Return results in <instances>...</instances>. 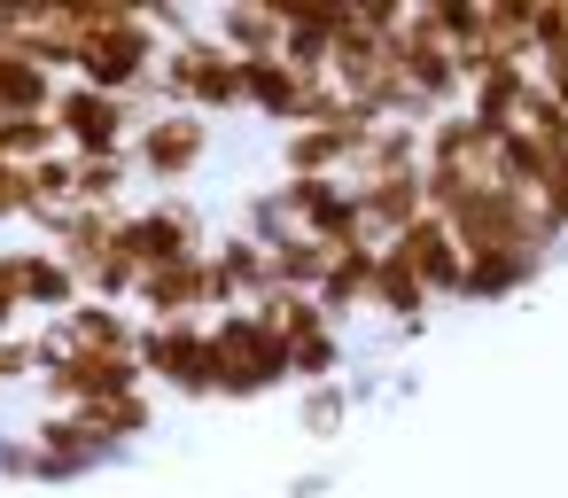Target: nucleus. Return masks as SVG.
<instances>
[{
  "instance_id": "nucleus-1",
  "label": "nucleus",
  "mask_w": 568,
  "mask_h": 498,
  "mask_svg": "<svg viewBox=\"0 0 568 498\" xmlns=\"http://www.w3.org/2000/svg\"><path fill=\"white\" fill-rule=\"evenodd\" d=\"M211 374H219V397L250 405V397H273L281 382H296L288 366V343L281 327L250 304V312H219L211 319Z\"/></svg>"
},
{
  "instance_id": "nucleus-2",
  "label": "nucleus",
  "mask_w": 568,
  "mask_h": 498,
  "mask_svg": "<svg viewBox=\"0 0 568 498\" xmlns=\"http://www.w3.org/2000/svg\"><path fill=\"white\" fill-rule=\"evenodd\" d=\"M156 110H195V118L250 110V102H242V55H234L219 32H195V40H180V48L164 55Z\"/></svg>"
},
{
  "instance_id": "nucleus-3",
  "label": "nucleus",
  "mask_w": 568,
  "mask_h": 498,
  "mask_svg": "<svg viewBox=\"0 0 568 498\" xmlns=\"http://www.w3.org/2000/svg\"><path fill=\"white\" fill-rule=\"evenodd\" d=\"M55 133H63L71 156H125L133 133H141V102L102 94V87H87V79H63V94H55Z\"/></svg>"
},
{
  "instance_id": "nucleus-4",
  "label": "nucleus",
  "mask_w": 568,
  "mask_h": 498,
  "mask_svg": "<svg viewBox=\"0 0 568 498\" xmlns=\"http://www.w3.org/2000/svg\"><path fill=\"white\" fill-rule=\"evenodd\" d=\"M141 374L156 389H180V397H219V374H211V319H149L141 327Z\"/></svg>"
},
{
  "instance_id": "nucleus-5",
  "label": "nucleus",
  "mask_w": 568,
  "mask_h": 498,
  "mask_svg": "<svg viewBox=\"0 0 568 498\" xmlns=\"http://www.w3.org/2000/svg\"><path fill=\"white\" fill-rule=\"evenodd\" d=\"M40 389H48V413H87L102 397L149 389V374H141V350H71L63 343V358L40 374Z\"/></svg>"
},
{
  "instance_id": "nucleus-6",
  "label": "nucleus",
  "mask_w": 568,
  "mask_h": 498,
  "mask_svg": "<svg viewBox=\"0 0 568 498\" xmlns=\"http://www.w3.org/2000/svg\"><path fill=\"white\" fill-rule=\"evenodd\" d=\"M257 312L281 327L288 366H296V382H304V389H312V382H343V327L320 312V296H288V288H273Z\"/></svg>"
},
{
  "instance_id": "nucleus-7",
  "label": "nucleus",
  "mask_w": 568,
  "mask_h": 498,
  "mask_svg": "<svg viewBox=\"0 0 568 498\" xmlns=\"http://www.w3.org/2000/svg\"><path fill=\"white\" fill-rule=\"evenodd\" d=\"M125 250L141 257V273H156V265L203 257L211 234H203V211H195L187 195H149V203L125 211Z\"/></svg>"
},
{
  "instance_id": "nucleus-8",
  "label": "nucleus",
  "mask_w": 568,
  "mask_h": 498,
  "mask_svg": "<svg viewBox=\"0 0 568 498\" xmlns=\"http://www.w3.org/2000/svg\"><path fill=\"white\" fill-rule=\"evenodd\" d=\"M203 156H211V118H195V110H149L133 133V172L156 187H180Z\"/></svg>"
},
{
  "instance_id": "nucleus-9",
  "label": "nucleus",
  "mask_w": 568,
  "mask_h": 498,
  "mask_svg": "<svg viewBox=\"0 0 568 498\" xmlns=\"http://www.w3.org/2000/svg\"><path fill=\"white\" fill-rule=\"evenodd\" d=\"M420 281H428V296L436 304H459V281H467V250H459V234L444 226V218H420V226H405L397 242H389Z\"/></svg>"
},
{
  "instance_id": "nucleus-10",
  "label": "nucleus",
  "mask_w": 568,
  "mask_h": 498,
  "mask_svg": "<svg viewBox=\"0 0 568 498\" xmlns=\"http://www.w3.org/2000/svg\"><path fill=\"white\" fill-rule=\"evenodd\" d=\"M211 281H219V312H250V304H265V296L281 288V281H273V250L250 242V234L211 242Z\"/></svg>"
},
{
  "instance_id": "nucleus-11",
  "label": "nucleus",
  "mask_w": 568,
  "mask_h": 498,
  "mask_svg": "<svg viewBox=\"0 0 568 498\" xmlns=\"http://www.w3.org/2000/svg\"><path fill=\"white\" fill-rule=\"evenodd\" d=\"M32 444H40V482H71V475H87V467H102L118 444L110 436H94L79 413H48L40 428H32Z\"/></svg>"
},
{
  "instance_id": "nucleus-12",
  "label": "nucleus",
  "mask_w": 568,
  "mask_h": 498,
  "mask_svg": "<svg viewBox=\"0 0 568 498\" xmlns=\"http://www.w3.org/2000/svg\"><path fill=\"white\" fill-rule=\"evenodd\" d=\"M358 149H366V133H343V125H296V133H281L288 180H351Z\"/></svg>"
},
{
  "instance_id": "nucleus-13",
  "label": "nucleus",
  "mask_w": 568,
  "mask_h": 498,
  "mask_svg": "<svg viewBox=\"0 0 568 498\" xmlns=\"http://www.w3.org/2000/svg\"><path fill=\"white\" fill-rule=\"evenodd\" d=\"M374 273H382V242H374V234L343 242L335 265H327V281H320V312H327L335 327H343L351 312H374Z\"/></svg>"
},
{
  "instance_id": "nucleus-14",
  "label": "nucleus",
  "mask_w": 568,
  "mask_h": 498,
  "mask_svg": "<svg viewBox=\"0 0 568 498\" xmlns=\"http://www.w3.org/2000/svg\"><path fill=\"white\" fill-rule=\"evenodd\" d=\"M55 94H63V79L40 55L0 48V118H55Z\"/></svg>"
},
{
  "instance_id": "nucleus-15",
  "label": "nucleus",
  "mask_w": 568,
  "mask_h": 498,
  "mask_svg": "<svg viewBox=\"0 0 568 498\" xmlns=\"http://www.w3.org/2000/svg\"><path fill=\"white\" fill-rule=\"evenodd\" d=\"M428 304H436V296H428V281H420V273H413V265H405V257H397V250L382 242L374 312H389V319H397V335H420V327H428Z\"/></svg>"
},
{
  "instance_id": "nucleus-16",
  "label": "nucleus",
  "mask_w": 568,
  "mask_h": 498,
  "mask_svg": "<svg viewBox=\"0 0 568 498\" xmlns=\"http://www.w3.org/2000/svg\"><path fill=\"white\" fill-rule=\"evenodd\" d=\"M537 273H545V257H529V250H490V257H467L459 304H498V296H521Z\"/></svg>"
},
{
  "instance_id": "nucleus-17",
  "label": "nucleus",
  "mask_w": 568,
  "mask_h": 498,
  "mask_svg": "<svg viewBox=\"0 0 568 498\" xmlns=\"http://www.w3.org/2000/svg\"><path fill=\"white\" fill-rule=\"evenodd\" d=\"M420 133H428V125H374L366 149H358V164H351V180L366 187V180H405V172H420Z\"/></svg>"
},
{
  "instance_id": "nucleus-18",
  "label": "nucleus",
  "mask_w": 568,
  "mask_h": 498,
  "mask_svg": "<svg viewBox=\"0 0 568 498\" xmlns=\"http://www.w3.org/2000/svg\"><path fill=\"white\" fill-rule=\"evenodd\" d=\"M211 32L250 63V55H281V9H265V0H234V9L211 17Z\"/></svg>"
},
{
  "instance_id": "nucleus-19",
  "label": "nucleus",
  "mask_w": 568,
  "mask_h": 498,
  "mask_svg": "<svg viewBox=\"0 0 568 498\" xmlns=\"http://www.w3.org/2000/svg\"><path fill=\"white\" fill-rule=\"evenodd\" d=\"M327 265H335V250H327V242H312V234H288V242H273V281H281L288 296H320Z\"/></svg>"
},
{
  "instance_id": "nucleus-20",
  "label": "nucleus",
  "mask_w": 568,
  "mask_h": 498,
  "mask_svg": "<svg viewBox=\"0 0 568 498\" xmlns=\"http://www.w3.org/2000/svg\"><path fill=\"white\" fill-rule=\"evenodd\" d=\"M94 436H110V444H133V436H149L156 428V389H125V397H102V405H87L79 413Z\"/></svg>"
},
{
  "instance_id": "nucleus-21",
  "label": "nucleus",
  "mask_w": 568,
  "mask_h": 498,
  "mask_svg": "<svg viewBox=\"0 0 568 498\" xmlns=\"http://www.w3.org/2000/svg\"><path fill=\"white\" fill-rule=\"evenodd\" d=\"M234 234H250V242H265V250H273V242H288V234H296L288 180H281V187H257V195L242 203V226H234Z\"/></svg>"
},
{
  "instance_id": "nucleus-22",
  "label": "nucleus",
  "mask_w": 568,
  "mask_h": 498,
  "mask_svg": "<svg viewBox=\"0 0 568 498\" xmlns=\"http://www.w3.org/2000/svg\"><path fill=\"white\" fill-rule=\"evenodd\" d=\"M351 413H358V389H351V382H312V389L296 397V428H304V436H335Z\"/></svg>"
},
{
  "instance_id": "nucleus-23",
  "label": "nucleus",
  "mask_w": 568,
  "mask_h": 498,
  "mask_svg": "<svg viewBox=\"0 0 568 498\" xmlns=\"http://www.w3.org/2000/svg\"><path fill=\"white\" fill-rule=\"evenodd\" d=\"M32 296H24V250H0V335H24Z\"/></svg>"
},
{
  "instance_id": "nucleus-24",
  "label": "nucleus",
  "mask_w": 568,
  "mask_h": 498,
  "mask_svg": "<svg viewBox=\"0 0 568 498\" xmlns=\"http://www.w3.org/2000/svg\"><path fill=\"white\" fill-rule=\"evenodd\" d=\"M560 48H568V0H537V9H529V63L560 55Z\"/></svg>"
},
{
  "instance_id": "nucleus-25",
  "label": "nucleus",
  "mask_w": 568,
  "mask_h": 498,
  "mask_svg": "<svg viewBox=\"0 0 568 498\" xmlns=\"http://www.w3.org/2000/svg\"><path fill=\"white\" fill-rule=\"evenodd\" d=\"M537 211H545V226L568 242V164H552V172H545V187H537Z\"/></svg>"
}]
</instances>
